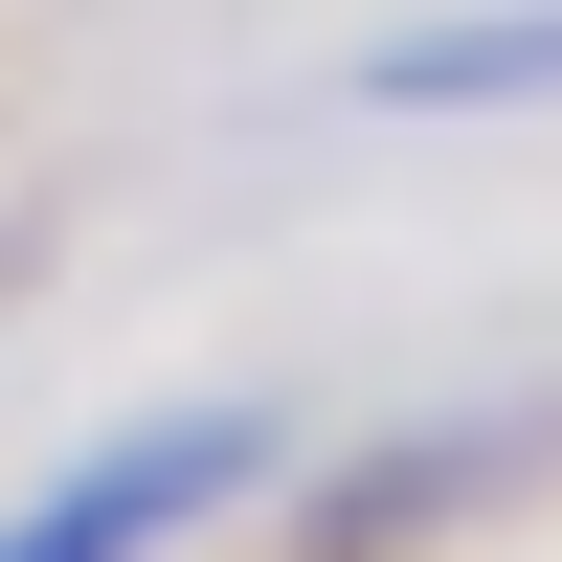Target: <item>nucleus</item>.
Returning <instances> with one entry per match:
<instances>
[{
	"label": "nucleus",
	"instance_id": "nucleus-1",
	"mask_svg": "<svg viewBox=\"0 0 562 562\" xmlns=\"http://www.w3.org/2000/svg\"><path fill=\"white\" fill-rule=\"evenodd\" d=\"M270 405H158V428H113L90 473H45L23 518H0V562H158V540H203V518H248L270 495Z\"/></svg>",
	"mask_w": 562,
	"mask_h": 562
},
{
	"label": "nucleus",
	"instance_id": "nucleus-2",
	"mask_svg": "<svg viewBox=\"0 0 562 562\" xmlns=\"http://www.w3.org/2000/svg\"><path fill=\"white\" fill-rule=\"evenodd\" d=\"M360 113H562V0H495V23H428L360 68Z\"/></svg>",
	"mask_w": 562,
	"mask_h": 562
}]
</instances>
